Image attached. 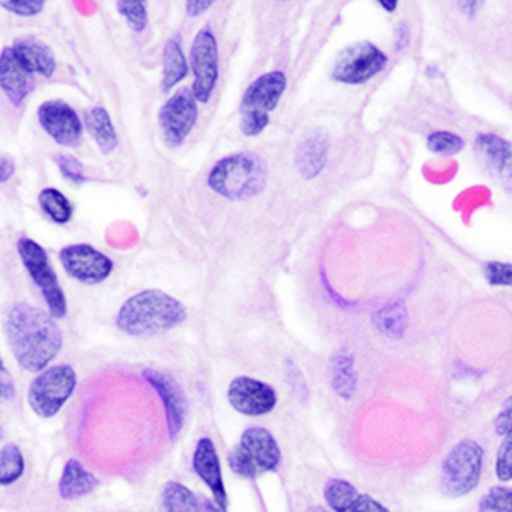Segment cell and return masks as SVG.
<instances>
[{
	"mask_svg": "<svg viewBox=\"0 0 512 512\" xmlns=\"http://www.w3.org/2000/svg\"><path fill=\"white\" fill-rule=\"evenodd\" d=\"M6 335L12 355L28 373L47 371L64 344L53 316L26 303L14 304L7 311Z\"/></svg>",
	"mask_w": 512,
	"mask_h": 512,
	"instance_id": "obj_1",
	"label": "cell"
},
{
	"mask_svg": "<svg viewBox=\"0 0 512 512\" xmlns=\"http://www.w3.org/2000/svg\"><path fill=\"white\" fill-rule=\"evenodd\" d=\"M185 320L187 309L178 299L158 289H149L123 303L117 326L132 337H154L173 330Z\"/></svg>",
	"mask_w": 512,
	"mask_h": 512,
	"instance_id": "obj_2",
	"label": "cell"
},
{
	"mask_svg": "<svg viewBox=\"0 0 512 512\" xmlns=\"http://www.w3.org/2000/svg\"><path fill=\"white\" fill-rule=\"evenodd\" d=\"M207 183L217 195L227 200H248L265 190L267 166L256 154H233L212 168Z\"/></svg>",
	"mask_w": 512,
	"mask_h": 512,
	"instance_id": "obj_3",
	"label": "cell"
},
{
	"mask_svg": "<svg viewBox=\"0 0 512 512\" xmlns=\"http://www.w3.org/2000/svg\"><path fill=\"white\" fill-rule=\"evenodd\" d=\"M483 458L485 451L472 439L454 444L441 465L443 494L451 499H460L472 494L482 478Z\"/></svg>",
	"mask_w": 512,
	"mask_h": 512,
	"instance_id": "obj_4",
	"label": "cell"
},
{
	"mask_svg": "<svg viewBox=\"0 0 512 512\" xmlns=\"http://www.w3.org/2000/svg\"><path fill=\"white\" fill-rule=\"evenodd\" d=\"M280 456L279 444L267 429L250 427L243 432L238 446L231 449L227 461L239 477L258 478L277 470Z\"/></svg>",
	"mask_w": 512,
	"mask_h": 512,
	"instance_id": "obj_5",
	"label": "cell"
},
{
	"mask_svg": "<svg viewBox=\"0 0 512 512\" xmlns=\"http://www.w3.org/2000/svg\"><path fill=\"white\" fill-rule=\"evenodd\" d=\"M286 86L284 72L274 70L258 77L250 88L246 89L241 101V132L246 137H255L267 128L270 113L279 105Z\"/></svg>",
	"mask_w": 512,
	"mask_h": 512,
	"instance_id": "obj_6",
	"label": "cell"
},
{
	"mask_svg": "<svg viewBox=\"0 0 512 512\" xmlns=\"http://www.w3.org/2000/svg\"><path fill=\"white\" fill-rule=\"evenodd\" d=\"M76 384V371L72 367L67 364L48 367L31 383L28 391L31 410L41 419H52L72 396Z\"/></svg>",
	"mask_w": 512,
	"mask_h": 512,
	"instance_id": "obj_7",
	"label": "cell"
},
{
	"mask_svg": "<svg viewBox=\"0 0 512 512\" xmlns=\"http://www.w3.org/2000/svg\"><path fill=\"white\" fill-rule=\"evenodd\" d=\"M18 251L28 274L31 275L36 287L40 289L41 294L45 297L50 315L53 318H59V320L64 318L65 313H67V299H65L57 275L50 267L47 251L43 250L33 239L24 238V236L18 241Z\"/></svg>",
	"mask_w": 512,
	"mask_h": 512,
	"instance_id": "obj_8",
	"label": "cell"
},
{
	"mask_svg": "<svg viewBox=\"0 0 512 512\" xmlns=\"http://www.w3.org/2000/svg\"><path fill=\"white\" fill-rule=\"evenodd\" d=\"M386 55L373 43H354L345 47L335 57L332 65V77L337 82L359 86L364 82L371 81L378 76L379 72L386 67Z\"/></svg>",
	"mask_w": 512,
	"mask_h": 512,
	"instance_id": "obj_9",
	"label": "cell"
},
{
	"mask_svg": "<svg viewBox=\"0 0 512 512\" xmlns=\"http://www.w3.org/2000/svg\"><path fill=\"white\" fill-rule=\"evenodd\" d=\"M193 94L200 103H209L212 93L216 89L219 77V52L217 40L210 28L198 31L193 41L192 55Z\"/></svg>",
	"mask_w": 512,
	"mask_h": 512,
	"instance_id": "obj_10",
	"label": "cell"
},
{
	"mask_svg": "<svg viewBox=\"0 0 512 512\" xmlns=\"http://www.w3.org/2000/svg\"><path fill=\"white\" fill-rule=\"evenodd\" d=\"M198 118L197 98L193 91L181 89L159 111V125L166 144L178 147L192 132Z\"/></svg>",
	"mask_w": 512,
	"mask_h": 512,
	"instance_id": "obj_11",
	"label": "cell"
},
{
	"mask_svg": "<svg viewBox=\"0 0 512 512\" xmlns=\"http://www.w3.org/2000/svg\"><path fill=\"white\" fill-rule=\"evenodd\" d=\"M60 262L72 279L82 284H101L113 272V262L93 246L72 245L60 251Z\"/></svg>",
	"mask_w": 512,
	"mask_h": 512,
	"instance_id": "obj_12",
	"label": "cell"
},
{
	"mask_svg": "<svg viewBox=\"0 0 512 512\" xmlns=\"http://www.w3.org/2000/svg\"><path fill=\"white\" fill-rule=\"evenodd\" d=\"M227 398L238 414L262 417L277 407V391L270 384L258 379L241 376L229 384Z\"/></svg>",
	"mask_w": 512,
	"mask_h": 512,
	"instance_id": "obj_13",
	"label": "cell"
},
{
	"mask_svg": "<svg viewBox=\"0 0 512 512\" xmlns=\"http://www.w3.org/2000/svg\"><path fill=\"white\" fill-rule=\"evenodd\" d=\"M142 378L146 379L147 383L151 384L152 388L161 396L166 420H168L169 437L176 439L183 431L185 420H187V396L181 390L180 384L176 383V379L171 378L169 374L146 369V371H142Z\"/></svg>",
	"mask_w": 512,
	"mask_h": 512,
	"instance_id": "obj_14",
	"label": "cell"
},
{
	"mask_svg": "<svg viewBox=\"0 0 512 512\" xmlns=\"http://www.w3.org/2000/svg\"><path fill=\"white\" fill-rule=\"evenodd\" d=\"M38 120L45 132L60 146L72 147L79 144L82 135L81 118L64 101L52 99L43 103L38 110Z\"/></svg>",
	"mask_w": 512,
	"mask_h": 512,
	"instance_id": "obj_15",
	"label": "cell"
},
{
	"mask_svg": "<svg viewBox=\"0 0 512 512\" xmlns=\"http://www.w3.org/2000/svg\"><path fill=\"white\" fill-rule=\"evenodd\" d=\"M323 497L332 512H391L371 495L359 492L344 478H330L323 487Z\"/></svg>",
	"mask_w": 512,
	"mask_h": 512,
	"instance_id": "obj_16",
	"label": "cell"
},
{
	"mask_svg": "<svg viewBox=\"0 0 512 512\" xmlns=\"http://www.w3.org/2000/svg\"><path fill=\"white\" fill-rule=\"evenodd\" d=\"M193 470L209 487L214 499L221 506L227 507V492L224 487V477H222L221 461L217 456L216 446L209 437H202L198 441L193 453Z\"/></svg>",
	"mask_w": 512,
	"mask_h": 512,
	"instance_id": "obj_17",
	"label": "cell"
},
{
	"mask_svg": "<svg viewBox=\"0 0 512 512\" xmlns=\"http://www.w3.org/2000/svg\"><path fill=\"white\" fill-rule=\"evenodd\" d=\"M0 86L14 106H21L33 89V74L26 69L12 48H4L0 55Z\"/></svg>",
	"mask_w": 512,
	"mask_h": 512,
	"instance_id": "obj_18",
	"label": "cell"
},
{
	"mask_svg": "<svg viewBox=\"0 0 512 512\" xmlns=\"http://www.w3.org/2000/svg\"><path fill=\"white\" fill-rule=\"evenodd\" d=\"M477 151L506 190L512 193V144L497 135H478Z\"/></svg>",
	"mask_w": 512,
	"mask_h": 512,
	"instance_id": "obj_19",
	"label": "cell"
},
{
	"mask_svg": "<svg viewBox=\"0 0 512 512\" xmlns=\"http://www.w3.org/2000/svg\"><path fill=\"white\" fill-rule=\"evenodd\" d=\"M330 151V140L321 130H313L304 137L296 151L297 171L304 180H313L325 168Z\"/></svg>",
	"mask_w": 512,
	"mask_h": 512,
	"instance_id": "obj_20",
	"label": "cell"
},
{
	"mask_svg": "<svg viewBox=\"0 0 512 512\" xmlns=\"http://www.w3.org/2000/svg\"><path fill=\"white\" fill-rule=\"evenodd\" d=\"M12 52L18 57L19 62L30 70L31 74H40V76L52 77L57 69L55 57L52 50L36 40L33 36H24L14 41Z\"/></svg>",
	"mask_w": 512,
	"mask_h": 512,
	"instance_id": "obj_21",
	"label": "cell"
},
{
	"mask_svg": "<svg viewBox=\"0 0 512 512\" xmlns=\"http://www.w3.org/2000/svg\"><path fill=\"white\" fill-rule=\"evenodd\" d=\"M98 478L89 473L77 460L67 461L59 482V494L64 501H77L98 487Z\"/></svg>",
	"mask_w": 512,
	"mask_h": 512,
	"instance_id": "obj_22",
	"label": "cell"
},
{
	"mask_svg": "<svg viewBox=\"0 0 512 512\" xmlns=\"http://www.w3.org/2000/svg\"><path fill=\"white\" fill-rule=\"evenodd\" d=\"M330 383L335 393L342 400L350 402L357 390V373H355L354 355L349 350H338L330 361Z\"/></svg>",
	"mask_w": 512,
	"mask_h": 512,
	"instance_id": "obj_23",
	"label": "cell"
},
{
	"mask_svg": "<svg viewBox=\"0 0 512 512\" xmlns=\"http://www.w3.org/2000/svg\"><path fill=\"white\" fill-rule=\"evenodd\" d=\"M86 127H88L89 134L93 135L99 149L103 154H110L115 151L118 146L117 130L113 127L111 122L110 113L101 108V106H94L86 113Z\"/></svg>",
	"mask_w": 512,
	"mask_h": 512,
	"instance_id": "obj_24",
	"label": "cell"
},
{
	"mask_svg": "<svg viewBox=\"0 0 512 512\" xmlns=\"http://www.w3.org/2000/svg\"><path fill=\"white\" fill-rule=\"evenodd\" d=\"M187 74L188 64L183 55L180 36H173L166 41L163 50V91L168 93L169 89L175 88Z\"/></svg>",
	"mask_w": 512,
	"mask_h": 512,
	"instance_id": "obj_25",
	"label": "cell"
},
{
	"mask_svg": "<svg viewBox=\"0 0 512 512\" xmlns=\"http://www.w3.org/2000/svg\"><path fill=\"white\" fill-rule=\"evenodd\" d=\"M373 325L381 335L388 338H402L408 326V313L405 304L388 303L376 311Z\"/></svg>",
	"mask_w": 512,
	"mask_h": 512,
	"instance_id": "obj_26",
	"label": "cell"
},
{
	"mask_svg": "<svg viewBox=\"0 0 512 512\" xmlns=\"http://www.w3.org/2000/svg\"><path fill=\"white\" fill-rule=\"evenodd\" d=\"M163 512H198V497L178 482H168L161 494Z\"/></svg>",
	"mask_w": 512,
	"mask_h": 512,
	"instance_id": "obj_27",
	"label": "cell"
},
{
	"mask_svg": "<svg viewBox=\"0 0 512 512\" xmlns=\"http://www.w3.org/2000/svg\"><path fill=\"white\" fill-rule=\"evenodd\" d=\"M40 205L43 212L57 224H67L72 219L74 207L69 198L55 188H47L40 193Z\"/></svg>",
	"mask_w": 512,
	"mask_h": 512,
	"instance_id": "obj_28",
	"label": "cell"
},
{
	"mask_svg": "<svg viewBox=\"0 0 512 512\" xmlns=\"http://www.w3.org/2000/svg\"><path fill=\"white\" fill-rule=\"evenodd\" d=\"M24 458L21 449L14 444H7L0 453V483L2 487L12 485L23 477Z\"/></svg>",
	"mask_w": 512,
	"mask_h": 512,
	"instance_id": "obj_29",
	"label": "cell"
},
{
	"mask_svg": "<svg viewBox=\"0 0 512 512\" xmlns=\"http://www.w3.org/2000/svg\"><path fill=\"white\" fill-rule=\"evenodd\" d=\"M478 512H512V489L495 485L487 490L478 502Z\"/></svg>",
	"mask_w": 512,
	"mask_h": 512,
	"instance_id": "obj_30",
	"label": "cell"
},
{
	"mask_svg": "<svg viewBox=\"0 0 512 512\" xmlns=\"http://www.w3.org/2000/svg\"><path fill=\"white\" fill-rule=\"evenodd\" d=\"M117 9L123 18L127 19L130 28L135 33H142L147 26V9L144 2L140 0H120L117 2Z\"/></svg>",
	"mask_w": 512,
	"mask_h": 512,
	"instance_id": "obj_31",
	"label": "cell"
},
{
	"mask_svg": "<svg viewBox=\"0 0 512 512\" xmlns=\"http://www.w3.org/2000/svg\"><path fill=\"white\" fill-rule=\"evenodd\" d=\"M465 142L460 135L451 134V132H434L427 139V147L434 154L441 156H454L463 149Z\"/></svg>",
	"mask_w": 512,
	"mask_h": 512,
	"instance_id": "obj_32",
	"label": "cell"
},
{
	"mask_svg": "<svg viewBox=\"0 0 512 512\" xmlns=\"http://www.w3.org/2000/svg\"><path fill=\"white\" fill-rule=\"evenodd\" d=\"M495 477L502 483L512 482V432L504 437L495 456Z\"/></svg>",
	"mask_w": 512,
	"mask_h": 512,
	"instance_id": "obj_33",
	"label": "cell"
},
{
	"mask_svg": "<svg viewBox=\"0 0 512 512\" xmlns=\"http://www.w3.org/2000/svg\"><path fill=\"white\" fill-rule=\"evenodd\" d=\"M284 376H286V381L289 383V388L299 398V402H306L309 396L308 384H306V379H304L301 369L291 359L284 361Z\"/></svg>",
	"mask_w": 512,
	"mask_h": 512,
	"instance_id": "obj_34",
	"label": "cell"
},
{
	"mask_svg": "<svg viewBox=\"0 0 512 512\" xmlns=\"http://www.w3.org/2000/svg\"><path fill=\"white\" fill-rule=\"evenodd\" d=\"M2 9L23 16V18H33L36 14H40L45 7L43 0H2Z\"/></svg>",
	"mask_w": 512,
	"mask_h": 512,
	"instance_id": "obj_35",
	"label": "cell"
},
{
	"mask_svg": "<svg viewBox=\"0 0 512 512\" xmlns=\"http://www.w3.org/2000/svg\"><path fill=\"white\" fill-rule=\"evenodd\" d=\"M483 272L492 286L512 287V263L489 262Z\"/></svg>",
	"mask_w": 512,
	"mask_h": 512,
	"instance_id": "obj_36",
	"label": "cell"
},
{
	"mask_svg": "<svg viewBox=\"0 0 512 512\" xmlns=\"http://www.w3.org/2000/svg\"><path fill=\"white\" fill-rule=\"evenodd\" d=\"M57 163H59L60 173L67 180L77 183V185H81V183L86 181L84 166L79 163V159L72 158V156H60L57 159Z\"/></svg>",
	"mask_w": 512,
	"mask_h": 512,
	"instance_id": "obj_37",
	"label": "cell"
},
{
	"mask_svg": "<svg viewBox=\"0 0 512 512\" xmlns=\"http://www.w3.org/2000/svg\"><path fill=\"white\" fill-rule=\"evenodd\" d=\"M494 431L497 436L506 437L512 432V395L502 403L499 414L494 419Z\"/></svg>",
	"mask_w": 512,
	"mask_h": 512,
	"instance_id": "obj_38",
	"label": "cell"
},
{
	"mask_svg": "<svg viewBox=\"0 0 512 512\" xmlns=\"http://www.w3.org/2000/svg\"><path fill=\"white\" fill-rule=\"evenodd\" d=\"M14 391H16V388H14L11 373L7 371V367L2 362V366H0V396H2V400L9 402L14 396Z\"/></svg>",
	"mask_w": 512,
	"mask_h": 512,
	"instance_id": "obj_39",
	"label": "cell"
},
{
	"mask_svg": "<svg viewBox=\"0 0 512 512\" xmlns=\"http://www.w3.org/2000/svg\"><path fill=\"white\" fill-rule=\"evenodd\" d=\"M212 4H214L212 0H188L187 14L195 18V16H200V14H204L205 11H209Z\"/></svg>",
	"mask_w": 512,
	"mask_h": 512,
	"instance_id": "obj_40",
	"label": "cell"
},
{
	"mask_svg": "<svg viewBox=\"0 0 512 512\" xmlns=\"http://www.w3.org/2000/svg\"><path fill=\"white\" fill-rule=\"evenodd\" d=\"M14 171H16L14 161H12L9 156H2V161H0V181H2V185L11 180V176L14 175Z\"/></svg>",
	"mask_w": 512,
	"mask_h": 512,
	"instance_id": "obj_41",
	"label": "cell"
},
{
	"mask_svg": "<svg viewBox=\"0 0 512 512\" xmlns=\"http://www.w3.org/2000/svg\"><path fill=\"white\" fill-rule=\"evenodd\" d=\"M198 512H227L226 507L217 501H210L205 497H198Z\"/></svg>",
	"mask_w": 512,
	"mask_h": 512,
	"instance_id": "obj_42",
	"label": "cell"
},
{
	"mask_svg": "<svg viewBox=\"0 0 512 512\" xmlns=\"http://www.w3.org/2000/svg\"><path fill=\"white\" fill-rule=\"evenodd\" d=\"M408 38H410V31H408L407 24H402L398 31H396V50H403L408 45Z\"/></svg>",
	"mask_w": 512,
	"mask_h": 512,
	"instance_id": "obj_43",
	"label": "cell"
},
{
	"mask_svg": "<svg viewBox=\"0 0 512 512\" xmlns=\"http://www.w3.org/2000/svg\"><path fill=\"white\" fill-rule=\"evenodd\" d=\"M379 4H381V6L384 7V9H388V11H395L396 9V4H398V2H379Z\"/></svg>",
	"mask_w": 512,
	"mask_h": 512,
	"instance_id": "obj_44",
	"label": "cell"
},
{
	"mask_svg": "<svg viewBox=\"0 0 512 512\" xmlns=\"http://www.w3.org/2000/svg\"><path fill=\"white\" fill-rule=\"evenodd\" d=\"M306 512H330L328 509H325V507L321 506H311L309 507L308 511Z\"/></svg>",
	"mask_w": 512,
	"mask_h": 512,
	"instance_id": "obj_45",
	"label": "cell"
}]
</instances>
